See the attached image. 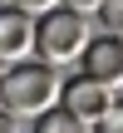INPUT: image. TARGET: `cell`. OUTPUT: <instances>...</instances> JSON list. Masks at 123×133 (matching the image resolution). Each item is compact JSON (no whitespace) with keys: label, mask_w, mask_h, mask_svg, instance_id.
I'll list each match as a JSON object with an SVG mask.
<instances>
[{"label":"cell","mask_w":123,"mask_h":133,"mask_svg":"<svg viewBox=\"0 0 123 133\" xmlns=\"http://www.w3.org/2000/svg\"><path fill=\"white\" fill-rule=\"evenodd\" d=\"M59 69L39 64V59H25V64H10L5 79H0V109L10 118H39L44 109L59 104Z\"/></svg>","instance_id":"1"},{"label":"cell","mask_w":123,"mask_h":133,"mask_svg":"<svg viewBox=\"0 0 123 133\" xmlns=\"http://www.w3.org/2000/svg\"><path fill=\"white\" fill-rule=\"evenodd\" d=\"M89 15H74L64 5H54L49 15L35 20V59L49 64V69H64V64H79L84 49H89Z\"/></svg>","instance_id":"2"},{"label":"cell","mask_w":123,"mask_h":133,"mask_svg":"<svg viewBox=\"0 0 123 133\" xmlns=\"http://www.w3.org/2000/svg\"><path fill=\"white\" fill-rule=\"evenodd\" d=\"M113 104H118V94L113 89H104V84H94L89 74H74V79H64L59 84V109H69L79 123H104L108 114H113Z\"/></svg>","instance_id":"3"},{"label":"cell","mask_w":123,"mask_h":133,"mask_svg":"<svg viewBox=\"0 0 123 133\" xmlns=\"http://www.w3.org/2000/svg\"><path fill=\"white\" fill-rule=\"evenodd\" d=\"M79 64H84L79 74H89L94 84H104V89H123V39H113V35L89 39V49H84Z\"/></svg>","instance_id":"4"},{"label":"cell","mask_w":123,"mask_h":133,"mask_svg":"<svg viewBox=\"0 0 123 133\" xmlns=\"http://www.w3.org/2000/svg\"><path fill=\"white\" fill-rule=\"evenodd\" d=\"M35 54V20L0 5V64H25Z\"/></svg>","instance_id":"5"},{"label":"cell","mask_w":123,"mask_h":133,"mask_svg":"<svg viewBox=\"0 0 123 133\" xmlns=\"http://www.w3.org/2000/svg\"><path fill=\"white\" fill-rule=\"evenodd\" d=\"M30 133H94V128H89V123H79L69 109H59V104H54V109H44V114L35 118V128H30Z\"/></svg>","instance_id":"6"},{"label":"cell","mask_w":123,"mask_h":133,"mask_svg":"<svg viewBox=\"0 0 123 133\" xmlns=\"http://www.w3.org/2000/svg\"><path fill=\"white\" fill-rule=\"evenodd\" d=\"M94 15L104 20V35H113V39H123V0H104V5H99Z\"/></svg>","instance_id":"7"},{"label":"cell","mask_w":123,"mask_h":133,"mask_svg":"<svg viewBox=\"0 0 123 133\" xmlns=\"http://www.w3.org/2000/svg\"><path fill=\"white\" fill-rule=\"evenodd\" d=\"M10 10H20V15H30V20H39V15H49L59 0H5Z\"/></svg>","instance_id":"8"},{"label":"cell","mask_w":123,"mask_h":133,"mask_svg":"<svg viewBox=\"0 0 123 133\" xmlns=\"http://www.w3.org/2000/svg\"><path fill=\"white\" fill-rule=\"evenodd\" d=\"M99 133H123V104H113V114L104 118V123H94Z\"/></svg>","instance_id":"9"},{"label":"cell","mask_w":123,"mask_h":133,"mask_svg":"<svg viewBox=\"0 0 123 133\" xmlns=\"http://www.w3.org/2000/svg\"><path fill=\"white\" fill-rule=\"evenodd\" d=\"M59 5H64V10H74V15H94L104 0H59Z\"/></svg>","instance_id":"10"},{"label":"cell","mask_w":123,"mask_h":133,"mask_svg":"<svg viewBox=\"0 0 123 133\" xmlns=\"http://www.w3.org/2000/svg\"><path fill=\"white\" fill-rule=\"evenodd\" d=\"M0 133H20V118H10L5 109H0Z\"/></svg>","instance_id":"11"},{"label":"cell","mask_w":123,"mask_h":133,"mask_svg":"<svg viewBox=\"0 0 123 133\" xmlns=\"http://www.w3.org/2000/svg\"><path fill=\"white\" fill-rule=\"evenodd\" d=\"M5 69H10V64H0V79H5Z\"/></svg>","instance_id":"12"}]
</instances>
